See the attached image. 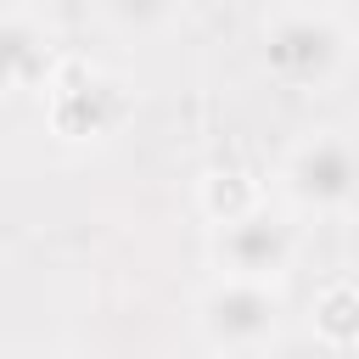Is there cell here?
Here are the masks:
<instances>
[{
  "label": "cell",
  "mask_w": 359,
  "mask_h": 359,
  "mask_svg": "<svg viewBox=\"0 0 359 359\" xmlns=\"http://www.w3.org/2000/svg\"><path fill=\"white\" fill-rule=\"evenodd\" d=\"M112 11H118L129 28H157V22H168L174 0H112Z\"/></svg>",
  "instance_id": "9"
},
{
  "label": "cell",
  "mask_w": 359,
  "mask_h": 359,
  "mask_svg": "<svg viewBox=\"0 0 359 359\" xmlns=\"http://www.w3.org/2000/svg\"><path fill=\"white\" fill-rule=\"evenodd\" d=\"M342 28L325 17V11H286L269 22L264 34V62L280 84L292 90H314L325 84L337 67H342Z\"/></svg>",
  "instance_id": "4"
},
{
  "label": "cell",
  "mask_w": 359,
  "mask_h": 359,
  "mask_svg": "<svg viewBox=\"0 0 359 359\" xmlns=\"http://www.w3.org/2000/svg\"><path fill=\"white\" fill-rule=\"evenodd\" d=\"M56 6H79V0H56Z\"/></svg>",
  "instance_id": "10"
},
{
  "label": "cell",
  "mask_w": 359,
  "mask_h": 359,
  "mask_svg": "<svg viewBox=\"0 0 359 359\" xmlns=\"http://www.w3.org/2000/svg\"><path fill=\"white\" fill-rule=\"evenodd\" d=\"M280 191L303 213H348L359 202V140L309 135L280 163Z\"/></svg>",
  "instance_id": "2"
},
{
  "label": "cell",
  "mask_w": 359,
  "mask_h": 359,
  "mask_svg": "<svg viewBox=\"0 0 359 359\" xmlns=\"http://www.w3.org/2000/svg\"><path fill=\"white\" fill-rule=\"evenodd\" d=\"M196 325L208 337V348L224 353H252L275 337L280 325V297L269 292V280H247V275H219L202 303H196Z\"/></svg>",
  "instance_id": "3"
},
{
  "label": "cell",
  "mask_w": 359,
  "mask_h": 359,
  "mask_svg": "<svg viewBox=\"0 0 359 359\" xmlns=\"http://www.w3.org/2000/svg\"><path fill=\"white\" fill-rule=\"evenodd\" d=\"M292 252H297L292 224L269 219L264 208H252V213H241V219L219 224V236H213V264H219V275L275 280V275H286Z\"/></svg>",
  "instance_id": "5"
},
{
  "label": "cell",
  "mask_w": 359,
  "mask_h": 359,
  "mask_svg": "<svg viewBox=\"0 0 359 359\" xmlns=\"http://www.w3.org/2000/svg\"><path fill=\"white\" fill-rule=\"evenodd\" d=\"M50 73H56V56L45 50V39H39L22 17H11V22H6V84H11V95L45 90Z\"/></svg>",
  "instance_id": "6"
},
{
  "label": "cell",
  "mask_w": 359,
  "mask_h": 359,
  "mask_svg": "<svg viewBox=\"0 0 359 359\" xmlns=\"http://www.w3.org/2000/svg\"><path fill=\"white\" fill-rule=\"evenodd\" d=\"M309 325H314V337H320L325 348H353V342H359V280H331V286H320Z\"/></svg>",
  "instance_id": "8"
},
{
  "label": "cell",
  "mask_w": 359,
  "mask_h": 359,
  "mask_svg": "<svg viewBox=\"0 0 359 359\" xmlns=\"http://www.w3.org/2000/svg\"><path fill=\"white\" fill-rule=\"evenodd\" d=\"M196 208H202L213 224H230V219L264 208V191H258V180L241 174V168H213V174H202V185H196Z\"/></svg>",
  "instance_id": "7"
},
{
  "label": "cell",
  "mask_w": 359,
  "mask_h": 359,
  "mask_svg": "<svg viewBox=\"0 0 359 359\" xmlns=\"http://www.w3.org/2000/svg\"><path fill=\"white\" fill-rule=\"evenodd\" d=\"M45 118L62 140H107L129 118V90L123 79L90 67V62H56L45 84Z\"/></svg>",
  "instance_id": "1"
}]
</instances>
